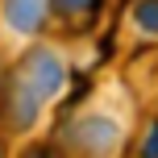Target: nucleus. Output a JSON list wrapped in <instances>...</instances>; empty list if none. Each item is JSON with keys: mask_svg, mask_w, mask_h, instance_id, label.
Returning <instances> with one entry per match:
<instances>
[{"mask_svg": "<svg viewBox=\"0 0 158 158\" xmlns=\"http://www.w3.org/2000/svg\"><path fill=\"white\" fill-rule=\"evenodd\" d=\"M54 8L50 0H0V63L21 58L29 46L54 33Z\"/></svg>", "mask_w": 158, "mask_h": 158, "instance_id": "3", "label": "nucleus"}, {"mask_svg": "<svg viewBox=\"0 0 158 158\" xmlns=\"http://www.w3.org/2000/svg\"><path fill=\"white\" fill-rule=\"evenodd\" d=\"M129 21L142 38L158 42V0H129Z\"/></svg>", "mask_w": 158, "mask_h": 158, "instance_id": "5", "label": "nucleus"}, {"mask_svg": "<svg viewBox=\"0 0 158 158\" xmlns=\"http://www.w3.org/2000/svg\"><path fill=\"white\" fill-rule=\"evenodd\" d=\"M133 158H158V112L137 129V137H133Z\"/></svg>", "mask_w": 158, "mask_h": 158, "instance_id": "6", "label": "nucleus"}, {"mask_svg": "<svg viewBox=\"0 0 158 158\" xmlns=\"http://www.w3.org/2000/svg\"><path fill=\"white\" fill-rule=\"evenodd\" d=\"M50 8H54V25L58 29L87 33V29H96V21H100L104 0H50Z\"/></svg>", "mask_w": 158, "mask_h": 158, "instance_id": "4", "label": "nucleus"}, {"mask_svg": "<svg viewBox=\"0 0 158 158\" xmlns=\"http://www.w3.org/2000/svg\"><path fill=\"white\" fill-rule=\"evenodd\" d=\"M67 87H71V54L54 38L38 42L21 58L4 63V79H0V133L4 137H29L58 108V100H67Z\"/></svg>", "mask_w": 158, "mask_h": 158, "instance_id": "1", "label": "nucleus"}, {"mask_svg": "<svg viewBox=\"0 0 158 158\" xmlns=\"http://www.w3.org/2000/svg\"><path fill=\"white\" fill-rule=\"evenodd\" d=\"M21 158H58V150H54V146H29Z\"/></svg>", "mask_w": 158, "mask_h": 158, "instance_id": "7", "label": "nucleus"}, {"mask_svg": "<svg viewBox=\"0 0 158 158\" xmlns=\"http://www.w3.org/2000/svg\"><path fill=\"white\" fill-rule=\"evenodd\" d=\"M112 87L117 83H104L54 121L50 146L58 150V158H121L133 146L137 129L129 121V100L125 96L112 100Z\"/></svg>", "mask_w": 158, "mask_h": 158, "instance_id": "2", "label": "nucleus"}]
</instances>
